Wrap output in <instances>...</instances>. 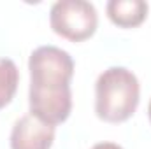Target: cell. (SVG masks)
Masks as SVG:
<instances>
[{
	"instance_id": "1",
	"label": "cell",
	"mask_w": 151,
	"mask_h": 149,
	"mask_svg": "<svg viewBox=\"0 0 151 149\" xmlns=\"http://www.w3.org/2000/svg\"><path fill=\"white\" fill-rule=\"evenodd\" d=\"M28 70L30 114L53 126L67 121L72 111V56L62 47L40 46L28 58Z\"/></svg>"
},
{
	"instance_id": "6",
	"label": "cell",
	"mask_w": 151,
	"mask_h": 149,
	"mask_svg": "<svg viewBox=\"0 0 151 149\" xmlns=\"http://www.w3.org/2000/svg\"><path fill=\"white\" fill-rule=\"evenodd\" d=\"M19 70L11 58L0 56V109L11 104L18 91Z\"/></svg>"
},
{
	"instance_id": "8",
	"label": "cell",
	"mask_w": 151,
	"mask_h": 149,
	"mask_svg": "<svg viewBox=\"0 0 151 149\" xmlns=\"http://www.w3.org/2000/svg\"><path fill=\"white\" fill-rule=\"evenodd\" d=\"M148 116H150V121H151V100H150V105H148Z\"/></svg>"
},
{
	"instance_id": "7",
	"label": "cell",
	"mask_w": 151,
	"mask_h": 149,
	"mask_svg": "<svg viewBox=\"0 0 151 149\" xmlns=\"http://www.w3.org/2000/svg\"><path fill=\"white\" fill-rule=\"evenodd\" d=\"M91 149H123V148L118 146V144H114V142H99V144H95Z\"/></svg>"
},
{
	"instance_id": "2",
	"label": "cell",
	"mask_w": 151,
	"mask_h": 149,
	"mask_svg": "<svg viewBox=\"0 0 151 149\" xmlns=\"http://www.w3.org/2000/svg\"><path fill=\"white\" fill-rule=\"evenodd\" d=\"M141 100L139 79L125 67H109L95 82V112L106 123H123L134 116Z\"/></svg>"
},
{
	"instance_id": "5",
	"label": "cell",
	"mask_w": 151,
	"mask_h": 149,
	"mask_svg": "<svg viewBox=\"0 0 151 149\" xmlns=\"http://www.w3.org/2000/svg\"><path fill=\"white\" fill-rule=\"evenodd\" d=\"M148 2L144 0H109L106 5L107 16L119 28H135L148 16Z\"/></svg>"
},
{
	"instance_id": "4",
	"label": "cell",
	"mask_w": 151,
	"mask_h": 149,
	"mask_svg": "<svg viewBox=\"0 0 151 149\" xmlns=\"http://www.w3.org/2000/svg\"><path fill=\"white\" fill-rule=\"evenodd\" d=\"M55 126L40 121L34 114L21 116L11 132V149H51Z\"/></svg>"
},
{
	"instance_id": "3",
	"label": "cell",
	"mask_w": 151,
	"mask_h": 149,
	"mask_svg": "<svg viewBox=\"0 0 151 149\" xmlns=\"http://www.w3.org/2000/svg\"><path fill=\"white\" fill-rule=\"evenodd\" d=\"M49 25L60 37L72 42H83L97 32L99 14L91 2L58 0L51 5Z\"/></svg>"
}]
</instances>
